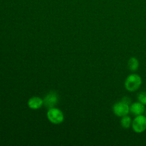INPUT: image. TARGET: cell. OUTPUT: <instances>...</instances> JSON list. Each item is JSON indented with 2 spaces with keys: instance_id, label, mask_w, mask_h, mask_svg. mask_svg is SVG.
I'll return each mask as SVG.
<instances>
[{
  "instance_id": "obj_1",
  "label": "cell",
  "mask_w": 146,
  "mask_h": 146,
  "mask_svg": "<svg viewBox=\"0 0 146 146\" xmlns=\"http://www.w3.org/2000/svg\"><path fill=\"white\" fill-rule=\"evenodd\" d=\"M130 104L131 99L128 97H125L120 102H117L113 107V113L118 117L127 115L130 112Z\"/></svg>"
},
{
  "instance_id": "obj_2",
  "label": "cell",
  "mask_w": 146,
  "mask_h": 146,
  "mask_svg": "<svg viewBox=\"0 0 146 146\" xmlns=\"http://www.w3.org/2000/svg\"><path fill=\"white\" fill-rule=\"evenodd\" d=\"M142 79L138 74H133L128 76L125 81V87L128 91H135L141 87Z\"/></svg>"
},
{
  "instance_id": "obj_3",
  "label": "cell",
  "mask_w": 146,
  "mask_h": 146,
  "mask_svg": "<svg viewBox=\"0 0 146 146\" xmlns=\"http://www.w3.org/2000/svg\"><path fill=\"white\" fill-rule=\"evenodd\" d=\"M47 118L54 124H60L64 121V116L62 111L56 108H49L47 113Z\"/></svg>"
},
{
  "instance_id": "obj_4",
  "label": "cell",
  "mask_w": 146,
  "mask_h": 146,
  "mask_svg": "<svg viewBox=\"0 0 146 146\" xmlns=\"http://www.w3.org/2000/svg\"><path fill=\"white\" fill-rule=\"evenodd\" d=\"M133 129L138 133L144 132L146 130V117L143 115H137L132 123Z\"/></svg>"
},
{
  "instance_id": "obj_5",
  "label": "cell",
  "mask_w": 146,
  "mask_h": 146,
  "mask_svg": "<svg viewBox=\"0 0 146 146\" xmlns=\"http://www.w3.org/2000/svg\"><path fill=\"white\" fill-rule=\"evenodd\" d=\"M58 95L54 91H51L48 93L44 99V104L47 108H54L58 103Z\"/></svg>"
},
{
  "instance_id": "obj_6",
  "label": "cell",
  "mask_w": 146,
  "mask_h": 146,
  "mask_svg": "<svg viewBox=\"0 0 146 146\" xmlns=\"http://www.w3.org/2000/svg\"><path fill=\"white\" fill-rule=\"evenodd\" d=\"M145 105L141 102H135L130 107V111L131 113L134 115H143L145 112Z\"/></svg>"
},
{
  "instance_id": "obj_7",
  "label": "cell",
  "mask_w": 146,
  "mask_h": 146,
  "mask_svg": "<svg viewBox=\"0 0 146 146\" xmlns=\"http://www.w3.org/2000/svg\"><path fill=\"white\" fill-rule=\"evenodd\" d=\"M44 104V100L41 99L39 97L34 96L30 98L28 101V106L31 109H38L41 108Z\"/></svg>"
},
{
  "instance_id": "obj_8",
  "label": "cell",
  "mask_w": 146,
  "mask_h": 146,
  "mask_svg": "<svg viewBox=\"0 0 146 146\" xmlns=\"http://www.w3.org/2000/svg\"><path fill=\"white\" fill-rule=\"evenodd\" d=\"M128 68L132 71H135L138 70V66H139V62L138 59L135 57H132L128 61Z\"/></svg>"
},
{
  "instance_id": "obj_9",
  "label": "cell",
  "mask_w": 146,
  "mask_h": 146,
  "mask_svg": "<svg viewBox=\"0 0 146 146\" xmlns=\"http://www.w3.org/2000/svg\"><path fill=\"white\" fill-rule=\"evenodd\" d=\"M121 125L123 128H129L131 126V123H132V121H131V117L128 116V115H125V116L122 117V119L121 121Z\"/></svg>"
},
{
  "instance_id": "obj_10",
  "label": "cell",
  "mask_w": 146,
  "mask_h": 146,
  "mask_svg": "<svg viewBox=\"0 0 146 146\" xmlns=\"http://www.w3.org/2000/svg\"><path fill=\"white\" fill-rule=\"evenodd\" d=\"M138 99L139 102L142 103L143 105H146V92L143 91L140 93L138 96Z\"/></svg>"
},
{
  "instance_id": "obj_11",
  "label": "cell",
  "mask_w": 146,
  "mask_h": 146,
  "mask_svg": "<svg viewBox=\"0 0 146 146\" xmlns=\"http://www.w3.org/2000/svg\"><path fill=\"white\" fill-rule=\"evenodd\" d=\"M145 113H146V111H145Z\"/></svg>"
}]
</instances>
